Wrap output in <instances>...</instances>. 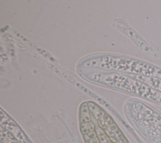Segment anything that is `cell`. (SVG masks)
Masks as SVG:
<instances>
[{
    "label": "cell",
    "instance_id": "obj_1",
    "mask_svg": "<svg viewBox=\"0 0 161 143\" xmlns=\"http://www.w3.org/2000/svg\"><path fill=\"white\" fill-rule=\"evenodd\" d=\"M87 67L115 69L132 75L157 77L161 80V69L151 64L137 60L112 56H102L88 60L83 63Z\"/></svg>",
    "mask_w": 161,
    "mask_h": 143
},
{
    "label": "cell",
    "instance_id": "obj_2",
    "mask_svg": "<svg viewBox=\"0 0 161 143\" xmlns=\"http://www.w3.org/2000/svg\"><path fill=\"white\" fill-rule=\"evenodd\" d=\"M86 77L92 81L121 89L150 100L161 101V93L153 90L140 81L116 73H86Z\"/></svg>",
    "mask_w": 161,
    "mask_h": 143
},
{
    "label": "cell",
    "instance_id": "obj_3",
    "mask_svg": "<svg viewBox=\"0 0 161 143\" xmlns=\"http://www.w3.org/2000/svg\"><path fill=\"white\" fill-rule=\"evenodd\" d=\"M87 105L89 111H90V112L96 119H98V120L106 114L105 112L100 108V107H99L96 104L93 102H89L87 104Z\"/></svg>",
    "mask_w": 161,
    "mask_h": 143
},
{
    "label": "cell",
    "instance_id": "obj_4",
    "mask_svg": "<svg viewBox=\"0 0 161 143\" xmlns=\"http://www.w3.org/2000/svg\"><path fill=\"white\" fill-rule=\"evenodd\" d=\"M80 120L81 124L91 121L90 111H89L88 105L86 103H84L81 106L80 113Z\"/></svg>",
    "mask_w": 161,
    "mask_h": 143
},
{
    "label": "cell",
    "instance_id": "obj_5",
    "mask_svg": "<svg viewBox=\"0 0 161 143\" xmlns=\"http://www.w3.org/2000/svg\"><path fill=\"white\" fill-rule=\"evenodd\" d=\"M98 124L99 128H100L103 130H104L106 128L110 127L111 125L114 124V122L110 116H109L107 114H105L104 116H103L101 119H100L98 120Z\"/></svg>",
    "mask_w": 161,
    "mask_h": 143
},
{
    "label": "cell",
    "instance_id": "obj_6",
    "mask_svg": "<svg viewBox=\"0 0 161 143\" xmlns=\"http://www.w3.org/2000/svg\"><path fill=\"white\" fill-rule=\"evenodd\" d=\"M81 131L84 135H85L88 133L96 131V127L91 121L82 123L81 124Z\"/></svg>",
    "mask_w": 161,
    "mask_h": 143
},
{
    "label": "cell",
    "instance_id": "obj_7",
    "mask_svg": "<svg viewBox=\"0 0 161 143\" xmlns=\"http://www.w3.org/2000/svg\"><path fill=\"white\" fill-rule=\"evenodd\" d=\"M96 132L100 143H109L111 142L109 137L106 134L104 130L100 128H96Z\"/></svg>",
    "mask_w": 161,
    "mask_h": 143
},
{
    "label": "cell",
    "instance_id": "obj_8",
    "mask_svg": "<svg viewBox=\"0 0 161 143\" xmlns=\"http://www.w3.org/2000/svg\"><path fill=\"white\" fill-rule=\"evenodd\" d=\"M123 137H125L120 129L118 130L116 132H115L113 134H112V136H110L109 137L111 142L113 143H116L117 141H120V139H121Z\"/></svg>",
    "mask_w": 161,
    "mask_h": 143
},
{
    "label": "cell",
    "instance_id": "obj_9",
    "mask_svg": "<svg viewBox=\"0 0 161 143\" xmlns=\"http://www.w3.org/2000/svg\"><path fill=\"white\" fill-rule=\"evenodd\" d=\"M118 130H119V129L117 127V125L115 124H113L112 125H111L110 127H108V128H106V129H104V131L107 136L110 137V136L113 134L115 132H116Z\"/></svg>",
    "mask_w": 161,
    "mask_h": 143
},
{
    "label": "cell",
    "instance_id": "obj_10",
    "mask_svg": "<svg viewBox=\"0 0 161 143\" xmlns=\"http://www.w3.org/2000/svg\"><path fill=\"white\" fill-rule=\"evenodd\" d=\"M97 134L96 132V131H94V132H90V133H88L87 134H85L84 135V140L86 141H88L89 140H91L92 139H94V138H96L97 137Z\"/></svg>",
    "mask_w": 161,
    "mask_h": 143
},
{
    "label": "cell",
    "instance_id": "obj_11",
    "mask_svg": "<svg viewBox=\"0 0 161 143\" xmlns=\"http://www.w3.org/2000/svg\"><path fill=\"white\" fill-rule=\"evenodd\" d=\"M86 143H100V141H99V139L97 137L96 138H94V139H92L89 140L88 141H86Z\"/></svg>",
    "mask_w": 161,
    "mask_h": 143
},
{
    "label": "cell",
    "instance_id": "obj_12",
    "mask_svg": "<svg viewBox=\"0 0 161 143\" xmlns=\"http://www.w3.org/2000/svg\"><path fill=\"white\" fill-rule=\"evenodd\" d=\"M116 143H129V142H128V141L126 139V138L123 137V138H122L121 139H120V141H117Z\"/></svg>",
    "mask_w": 161,
    "mask_h": 143
},
{
    "label": "cell",
    "instance_id": "obj_13",
    "mask_svg": "<svg viewBox=\"0 0 161 143\" xmlns=\"http://www.w3.org/2000/svg\"><path fill=\"white\" fill-rule=\"evenodd\" d=\"M109 143H113V142H109Z\"/></svg>",
    "mask_w": 161,
    "mask_h": 143
}]
</instances>
